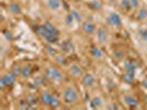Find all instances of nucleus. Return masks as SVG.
Wrapping results in <instances>:
<instances>
[{"instance_id": "cd10ccee", "label": "nucleus", "mask_w": 147, "mask_h": 110, "mask_svg": "<svg viewBox=\"0 0 147 110\" xmlns=\"http://www.w3.org/2000/svg\"><path fill=\"white\" fill-rule=\"evenodd\" d=\"M121 7L123 9H128L129 7V0H121Z\"/></svg>"}, {"instance_id": "f257e3e1", "label": "nucleus", "mask_w": 147, "mask_h": 110, "mask_svg": "<svg viewBox=\"0 0 147 110\" xmlns=\"http://www.w3.org/2000/svg\"><path fill=\"white\" fill-rule=\"evenodd\" d=\"M36 32H37L39 35H41V37H43L48 43L55 44V43H58V41H59V35L53 34L51 32L47 31V30L43 28V24H42V25H38L37 28H36Z\"/></svg>"}, {"instance_id": "aec40b11", "label": "nucleus", "mask_w": 147, "mask_h": 110, "mask_svg": "<svg viewBox=\"0 0 147 110\" xmlns=\"http://www.w3.org/2000/svg\"><path fill=\"white\" fill-rule=\"evenodd\" d=\"M9 9H10L13 13H20V12H21V9L19 7V5H18V3H15V2H12V3L9 5Z\"/></svg>"}, {"instance_id": "7ed1b4c3", "label": "nucleus", "mask_w": 147, "mask_h": 110, "mask_svg": "<svg viewBox=\"0 0 147 110\" xmlns=\"http://www.w3.org/2000/svg\"><path fill=\"white\" fill-rule=\"evenodd\" d=\"M16 81V75L12 72L11 73H8L6 75H3L1 78H0V87L5 88L6 86H10L12 85Z\"/></svg>"}, {"instance_id": "f03ea898", "label": "nucleus", "mask_w": 147, "mask_h": 110, "mask_svg": "<svg viewBox=\"0 0 147 110\" xmlns=\"http://www.w3.org/2000/svg\"><path fill=\"white\" fill-rule=\"evenodd\" d=\"M79 94L73 87H66L63 91V99L67 103H73L78 100Z\"/></svg>"}, {"instance_id": "412c9836", "label": "nucleus", "mask_w": 147, "mask_h": 110, "mask_svg": "<svg viewBox=\"0 0 147 110\" xmlns=\"http://www.w3.org/2000/svg\"><path fill=\"white\" fill-rule=\"evenodd\" d=\"M30 75H31V68H30V66H24L22 68L21 76L24 77V78H27V77H29Z\"/></svg>"}, {"instance_id": "a878e982", "label": "nucleus", "mask_w": 147, "mask_h": 110, "mask_svg": "<svg viewBox=\"0 0 147 110\" xmlns=\"http://www.w3.org/2000/svg\"><path fill=\"white\" fill-rule=\"evenodd\" d=\"M21 72H22V68L20 66L16 65L13 68H12V73L15 74L16 76H18V75H21Z\"/></svg>"}, {"instance_id": "2f4dec72", "label": "nucleus", "mask_w": 147, "mask_h": 110, "mask_svg": "<svg viewBox=\"0 0 147 110\" xmlns=\"http://www.w3.org/2000/svg\"><path fill=\"white\" fill-rule=\"evenodd\" d=\"M142 84H143V86L145 88H147V77H145L144 79H143V81H142Z\"/></svg>"}, {"instance_id": "dca6fc26", "label": "nucleus", "mask_w": 147, "mask_h": 110, "mask_svg": "<svg viewBox=\"0 0 147 110\" xmlns=\"http://www.w3.org/2000/svg\"><path fill=\"white\" fill-rule=\"evenodd\" d=\"M70 72H71V74L74 75V76H80L82 74V69L79 65L73 64V65H71V67H70Z\"/></svg>"}, {"instance_id": "393cba45", "label": "nucleus", "mask_w": 147, "mask_h": 110, "mask_svg": "<svg viewBox=\"0 0 147 110\" xmlns=\"http://www.w3.org/2000/svg\"><path fill=\"white\" fill-rule=\"evenodd\" d=\"M140 37H142V40L147 41V29H140Z\"/></svg>"}, {"instance_id": "2eb2a0df", "label": "nucleus", "mask_w": 147, "mask_h": 110, "mask_svg": "<svg viewBox=\"0 0 147 110\" xmlns=\"http://www.w3.org/2000/svg\"><path fill=\"white\" fill-rule=\"evenodd\" d=\"M124 69L126 72H131V73H135L136 71V64L133 61H128L124 63Z\"/></svg>"}, {"instance_id": "9d476101", "label": "nucleus", "mask_w": 147, "mask_h": 110, "mask_svg": "<svg viewBox=\"0 0 147 110\" xmlns=\"http://www.w3.org/2000/svg\"><path fill=\"white\" fill-rule=\"evenodd\" d=\"M96 37H97L98 42H101V43L106 42V40H107V33H106V31L104 29H102V28L97 29L96 30Z\"/></svg>"}, {"instance_id": "0eeeda50", "label": "nucleus", "mask_w": 147, "mask_h": 110, "mask_svg": "<svg viewBox=\"0 0 147 110\" xmlns=\"http://www.w3.org/2000/svg\"><path fill=\"white\" fill-rule=\"evenodd\" d=\"M124 101L127 106H129V107H137L138 106V100H137V98L135 97V96L133 95H127L124 97Z\"/></svg>"}, {"instance_id": "20e7f679", "label": "nucleus", "mask_w": 147, "mask_h": 110, "mask_svg": "<svg viewBox=\"0 0 147 110\" xmlns=\"http://www.w3.org/2000/svg\"><path fill=\"white\" fill-rule=\"evenodd\" d=\"M106 21H107L109 24L113 25V27H119V25L122 24V19H121V17H119V15L115 13V12H112V13H110V15H107Z\"/></svg>"}, {"instance_id": "39448f33", "label": "nucleus", "mask_w": 147, "mask_h": 110, "mask_svg": "<svg viewBox=\"0 0 147 110\" xmlns=\"http://www.w3.org/2000/svg\"><path fill=\"white\" fill-rule=\"evenodd\" d=\"M47 75H48V77H49L50 79H53V81H60V79L62 78V74H61V72H60L58 68L52 67V66H50V67L48 68Z\"/></svg>"}, {"instance_id": "a211bd4d", "label": "nucleus", "mask_w": 147, "mask_h": 110, "mask_svg": "<svg viewBox=\"0 0 147 110\" xmlns=\"http://www.w3.org/2000/svg\"><path fill=\"white\" fill-rule=\"evenodd\" d=\"M146 18H147V9L144 7L140 8V10H138V12H137V19L140 20V21H143Z\"/></svg>"}, {"instance_id": "6ab92c4d", "label": "nucleus", "mask_w": 147, "mask_h": 110, "mask_svg": "<svg viewBox=\"0 0 147 110\" xmlns=\"http://www.w3.org/2000/svg\"><path fill=\"white\" fill-rule=\"evenodd\" d=\"M135 78V75L134 73H131V72H126L124 75H123V81L125 83H132Z\"/></svg>"}, {"instance_id": "bb28decb", "label": "nucleus", "mask_w": 147, "mask_h": 110, "mask_svg": "<svg viewBox=\"0 0 147 110\" xmlns=\"http://www.w3.org/2000/svg\"><path fill=\"white\" fill-rule=\"evenodd\" d=\"M129 7L133 9L140 7V0H129Z\"/></svg>"}, {"instance_id": "b1692460", "label": "nucleus", "mask_w": 147, "mask_h": 110, "mask_svg": "<svg viewBox=\"0 0 147 110\" xmlns=\"http://www.w3.org/2000/svg\"><path fill=\"white\" fill-rule=\"evenodd\" d=\"M59 105H60V101H59V99L54 96L53 97V99L51 100V103H50V106L51 107H53V108H57V107H59Z\"/></svg>"}, {"instance_id": "1a4fd4ad", "label": "nucleus", "mask_w": 147, "mask_h": 110, "mask_svg": "<svg viewBox=\"0 0 147 110\" xmlns=\"http://www.w3.org/2000/svg\"><path fill=\"white\" fill-rule=\"evenodd\" d=\"M82 29H83V31H84L85 33H88V34L94 33L96 30L95 25H94L92 22H88V21H85L82 23Z\"/></svg>"}, {"instance_id": "6e6552de", "label": "nucleus", "mask_w": 147, "mask_h": 110, "mask_svg": "<svg viewBox=\"0 0 147 110\" xmlns=\"http://www.w3.org/2000/svg\"><path fill=\"white\" fill-rule=\"evenodd\" d=\"M53 97H54V95H52V94L48 93V91H43V93L40 95V100H41V103H43V105L50 106V103H51V100L53 99Z\"/></svg>"}, {"instance_id": "7c9ffc66", "label": "nucleus", "mask_w": 147, "mask_h": 110, "mask_svg": "<svg viewBox=\"0 0 147 110\" xmlns=\"http://www.w3.org/2000/svg\"><path fill=\"white\" fill-rule=\"evenodd\" d=\"M91 7L93 8V9H98V8L101 7V3L98 1H94V2L91 3Z\"/></svg>"}, {"instance_id": "c756f323", "label": "nucleus", "mask_w": 147, "mask_h": 110, "mask_svg": "<svg viewBox=\"0 0 147 110\" xmlns=\"http://www.w3.org/2000/svg\"><path fill=\"white\" fill-rule=\"evenodd\" d=\"M47 50H48V53H49L50 55H55V54H57L55 50H54L53 47H51L50 45H48V46H47Z\"/></svg>"}, {"instance_id": "f3484780", "label": "nucleus", "mask_w": 147, "mask_h": 110, "mask_svg": "<svg viewBox=\"0 0 147 110\" xmlns=\"http://www.w3.org/2000/svg\"><path fill=\"white\" fill-rule=\"evenodd\" d=\"M90 103H91V107H92V108H97V107H100V106H101V103H102V99H101V97L95 96V97H93V98L91 99Z\"/></svg>"}, {"instance_id": "c85d7f7f", "label": "nucleus", "mask_w": 147, "mask_h": 110, "mask_svg": "<svg viewBox=\"0 0 147 110\" xmlns=\"http://www.w3.org/2000/svg\"><path fill=\"white\" fill-rule=\"evenodd\" d=\"M55 62L57 63H59V64H63L65 61H64V56H62V55H57L55 56Z\"/></svg>"}, {"instance_id": "4be33fe9", "label": "nucleus", "mask_w": 147, "mask_h": 110, "mask_svg": "<svg viewBox=\"0 0 147 110\" xmlns=\"http://www.w3.org/2000/svg\"><path fill=\"white\" fill-rule=\"evenodd\" d=\"M71 13L73 15V17H74V20L76 22H82V15H81V13L78 11V10H71Z\"/></svg>"}, {"instance_id": "9b49d317", "label": "nucleus", "mask_w": 147, "mask_h": 110, "mask_svg": "<svg viewBox=\"0 0 147 110\" xmlns=\"http://www.w3.org/2000/svg\"><path fill=\"white\" fill-rule=\"evenodd\" d=\"M61 50L66 53H72L74 51V45L71 41H64L61 44Z\"/></svg>"}, {"instance_id": "f8f14e48", "label": "nucleus", "mask_w": 147, "mask_h": 110, "mask_svg": "<svg viewBox=\"0 0 147 110\" xmlns=\"http://www.w3.org/2000/svg\"><path fill=\"white\" fill-rule=\"evenodd\" d=\"M90 53H91L95 59H101V57H103V52L101 51V49H98L95 45H92V46H91Z\"/></svg>"}, {"instance_id": "5701e85b", "label": "nucleus", "mask_w": 147, "mask_h": 110, "mask_svg": "<svg viewBox=\"0 0 147 110\" xmlns=\"http://www.w3.org/2000/svg\"><path fill=\"white\" fill-rule=\"evenodd\" d=\"M73 21H74V17L72 13H69V15H65V23L67 25H72Z\"/></svg>"}, {"instance_id": "4468645a", "label": "nucleus", "mask_w": 147, "mask_h": 110, "mask_svg": "<svg viewBox=\"0 0 147 110\" xmlns=\"http://www.w3.org/2000/svg\"><path fill=\"white\" fill-rule=\"evenodd\" d=\"M43 28L47 31H49V32H51V33H53V34H57V35H59V31H58V29L52 24V23H50V22H44L43 23Z\"/></svg>"}, {"instance_id": "423d86ee", "label": "nucleus", "mask_w": 147, "mask_h": 110, "mask_svg": "<svg viewBox=\"0 0 147 110\" xmlns=\"http://www.w3.org/2000/svg\"><path fill=\"white\" fill-rule=\"evenodd\" d=\"M82 83H83V85L86 86V87H92V86L94 85V83H95V78H94V76H93L92 74L86 73V74H84L83 77H82Z\"/></svg>"}, {"instance_id": "ddd939ff", "label": "nucleus", "mask_w": 147, "mask_h": 110, "mask_svg": "<svg viewBox=\"0 0 147 110\" xmlns=\"http://www.w3.org/2000/svg\"><path fill=\"white\" fill-rule=\"evenodd\" d=\"M47 3H48V6L49 8L51 9V10H59L60 7H61V1L60 0H47Z\"/></svg>"}]
</instances>
